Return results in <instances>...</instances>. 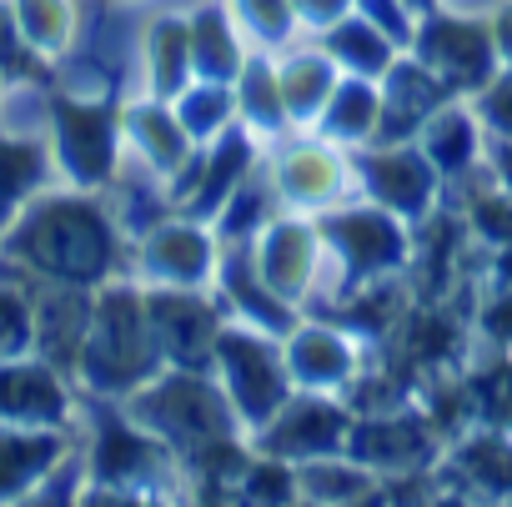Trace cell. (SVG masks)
<instances>
[{"label":"cell","instance_id":"8992f818","mask_svg":"<svg viewBox=\"0 0 512 507\" xmlns=\"http://www.w3.org/2000/svg\"><path fill=\"white\" fill-rule=\"evenodd\" d=\"M317 231H322L327 251L342 262L337 292H357L367 282H382V277H397L412 267V221L377 201L317 211Z\"/></svg>","mask_w":512,"mask_h":507},{"label":"cell","instance_id":"e575fe53","mask_svg":"<svg viewBox=\"0 0 512 507\" xmlns=\"http://www.w3.org/2000/svg\"><path fill=\"white\" fill-rule=\"evenodd\" d=\"M272 201H282V191H277V181L267 186V181H256V176H246L241 186H236V196L221 206V216L211 221L216 226V241L221 246H236V241H256L267 231V221L277 216L272 211Z\"/></svg>","mask_w":512,"mask_h":507},{"label":"cell","instance_id":"4fadbf2b","mask_svg":"<svg viewBox=\"0 0 512 507\" xmlns=\"http://www.w3.org/2000/svg\"><path fill=\"white\" fill-rule=\"evenodd\" d=\"M136 267L151 287H211L221 267L216 226L181 211L171 221H151L136 246Z\"/></svg>","mask_w":512,"mask_h":507},{"label":"cell","instance_id":"e0dca14e","mask_svg":"<svg viewBox=\"0 0 512 507\" xmlns=\"http://www.w3.org/2000/svg\"><path fill=\"white\" fill-rule=\"evenodd\" d=\"M216 287H221V302L272 337H292L302 327V307L287 302L282 292H272V282L256 267V246L251 241H236V246H221V267H216Z\"/></svg>","mask_w":512,"mask_h":507},{"label":"cell","instance_id":"f546056e","mask_svg":"<svg viewBox=\"0 0 512 507\" xmlns=\"http://www.w3.org/2000/svg\"><path fill=\"white\" fill-rule=\"evenodd\" d=\"M297 472H302V497H312V502H362V497H382V472L362 467V462L347 457V452L297 462Z\"/></svg>","mask_w":512,"mask_h":507},{"label":"cell","instance_id":"8fae6325","mask_svg":"<svg viewBox=\"0 0 512 507\" xmlns=\"http://www.w3.org/2000/svg\"><path fill=\"white\" fill-rule=\"evenodd\" d=\"M352 422H357V412L347 407V397L297 387L287 397V407L262 432H251V442L262 447V452H272V457H287V462H312V457L347 452Z\"/></svg>","mask_w":512,"mask_h":507},{"label":"cell","instance_id":"ba28073f","mask_svg":"<svg viewBox=\"0 0 512 507\" xmlns=\"http://www.w3.org/2000/svg\"><path fill=\"white\" fill-rule=\"evenodd\" d=\"M352 176L362 181L367 201L407 216V221H427L437 211L442 196V171L437 161L417 146V141H372V146H352L347 151Z\"/></svg>","mask_w":512,"mask_h":507},{"label":"cell","instance_id":"44dd1931","mask_svg":"<svg viewBox=\"0 0 512 507\" xmlns=\"http://www.w3.org/2000/svg\"><path fill=\"white\" fill-rule=\"evenodd\" d=\"M437 482L467 497H512V432L477 427L452 437L447 462H437Z\"/></svg>","mask_w":512,"mask_h":507},{"label":"cell","instance_id":"ee69618b","mask_svg":"<svg viewBox=\"0 0 512 507\" xmlns=\"http://www.w3.org/2000/svg\"><path fill=\"white\" fill-rule=\"evenodd\" d=\"M437 6H442V0H407L412 16H427V11H437Z\"/></svg>","mask_w":512,"mask_h":507},{"label":"cell","instance_id":"836d02e7","mask_svg":"<svg viewBox=\"0 0 512 507\" xmlns=\"http://www.w3.org/2000/svg\"><path fill=\"white\" fill-rule=\"evenodd\" d=\"M6 16H11V21L26 31V41H36L51 61L71 51L76 26H81L76 0H6Z\"/></svg>","mask_w":512,"mask_h":507},{"label":"cell","instance_id":"2e32d148","mask_svg":"<svg viewBox=\"0 0 512 507\" xmlns=\"http://www.w3.org/2000/svg\"><path fill=\"white\" fill-rule=\"evenodd\" d=\"M287 347V367H292V382L297 387H312V392H337L347 397L362 377V352H357V337L322 322V317H302V327L292 337H282Z\"/></svg>","mask_w":512,"mask_h":507},{"label":"cell","instance_id":"8d00e7d4","mask_svg":"<svg viewBox=\"0 0 512 507\" xmlns=\"http://www.w3.org/2000/svg\"><path fill=\"white\" fill-rule=\"evenodd\" d=\"M236 497H241V502H297V497H302V472H297V462L272 457V452L256 447L251 467H246L241 482H236Z\"/></svg>","mask_w":512,"mask_h":507},{"label":"cell","instance_id":"60d3db41","mask_svg":"<svg viewBox=\"0 0 512 507\" xmlns=\"http://www.w3.org/2000/svg\"><path fill=\"white\" fill-rule=\"evenodd\" d=\"M352 11H357V0H297V16H302L307 31H327Z\"/></svg>","mask_w":512,"mask_h":507},{"label":"cell","instance_id":"7bdbcfd3","mask_svg":"<svg viewBox=\"0 0 512 507\" xmlns=\"http://www.w3.org/2000/svg\"><path fill=\"white\" fill-rule=\"evenodd\" d=\"M492 26H497V46H502V61H512V6H502V11L492 16Z\"/></svg>","mask_w":512,"mask_h":507},{"label":"cell","instance_id":"484cf974","mask_svg":"<svg viewBox=\"0 0 512 507\" xmlns=\"http://www.w3.org/2000/svg\"><path fill=\"white\" fill-rule=\"evenodd\" d=\"M317 46H322L347 76H372V81H382V76L397 66V56H402V46H397L377 21H367L362 11H352V16H342L337 26L317 31Z\"/></svg>","mask_w":512,"mask_h":507},{"label":"cell","instance_id":"3957f363","mask_svg":"<svg viewBox=\"0 0 512 507\" xmlns=\"http://www.w3.org/2000/svg\"><path fill=\"white\" fill-rule=\"evenodd\" d=\"M176 472H186V462L176 457V447L166 437L141 427L121 402L96 407V447L86 462V497H111V502L161 497L176 487Z\"/></svg>","mask_w":512,"mask_h":507},{"label":"cell","instance_id":"ac0fdd59","mask_svg":"<svg viewBox=\"0 0 512 507\" xmlns=\"http://www.w3.org/2000/svg\"><path fill=\"white\" fill-rule=\"evenodd\" d=\"M0 417H6V427H66L71 422L66 372L41 352L11 357L0 367Z\"/></svg>","mask_w":512,"mask_h":507},{"label":"cell","instance_id":"f35d334b","mask_svg":"<svg viewBox=\"0 0 512 507\" xmlns=\"http://www.w3.org/2000/svg\"><path fill=\"white\" fill-rule=\"evenodd\" d=\"M472 111L482 116V126H487V136H497V141H512V61L472 96Z\"/></svg>","mask_w":512,"mask_h":507},{"label":"cell","instance_id":"6da1fadb","mask_svg":"<svg viewBox=\"0 0 512 507\" xmlns=\"http://www.w3.org/2000/svg\"><path fill=\"white\" fill-rule=\"evenodd\" d=\"M126 246L96 191H46L6 221V267L36 282L101 292L121 277Z\"/></svg>","mask_w":512,"mask_h":507},{"label":"cell","instance_id":"d590c367","mask_svg":"<svg viewBox=\"0 0 512 507\" xmlns=\"http://www.w3.org/2000/svg\"><path fill=\"white\" fill-rule=\"evenodd\" d=\"M226 6H231V16L241 21V31H246L256 46H267V51H282V46L297 36V26H302L297 0H226Z\"/></svg>","mask_w":512,"mask_h":507},{"label":"cell","instance_id":"30bf717a","mask_svg":"<svg viewBox=\"0 0 512 507\" xmlns=\"http://www.w3.org/2000/svg\"><path fill=\"white\" fill-rule=\"evenodd\" d=\"M146 317L166 367H206L216 362V337L231 317L226 302H211L206 287H151L146 282Z\"/></svg>","mask_w":512,"mask_h":507},{"label":"cell","instance_id":"9a60e30c","mask_svg":"<svg viewBox=\"0 0 512 507\" xmlns=\"http://www.w3.org/2000/svg\"><path fill=\"white\" fill-rule=\"evenodd\" d=\"M347 171H352V161H347V151L337 146V141H327V136H307V141H292L282 156H277V166H272V181H277V191H282V201L292 206V211H332V206H342V191H347Z\"/></svg>","mask_w":512,"mask_h":507},{"label":"cell","instance_id":"277c9868","mask_svg":"<svg viewBox=\"0 0 512 507\" xmlns=\"http://www.w3.org/2000/svg\"><path fill=\"white\" fill-rule=\"evenodd\" d=\"M51 151L56 171L76 191H106L121 171V141H126V106L116 96H66L51 91Z\"/></svg>","mask_w":512,"mask_h":507},{"label":"cell","instance_id":"9c48e42d","mask_svg":"<svg viewBox=\"0 0 512 507\" xmlns=\"http://www.w3.org/2000/svg\"><path fill=\"white\" fill-rule=\"evenodd\" d=\"M256 161H262V151H256V131L246 121H231L216 141H206L196 151V161L166 181V196L181 216H196V221H216L221 206L236 196V186L246 176H256Z\"/></svg>","mask_w":512,"mask_h":507},{"label":"cell","instance_id":"5bb4252c","mask_svg":"<svg viewBox=\"0 0 512 507\" xmlns=\"http://www.w3.org/2000/svg\"><path fill=\"white\" fill-rule=\"evenodd\" d=\"M256 246V267L272 282V292H282L287 302L307 307L312 302V287H317V267H322V231H317V216H272L267 231L251 241Z\"/></svg>","mask_w":512,"mask_h":507},{"label":"cell","instance_id":"52a82bcc","mask_svg":"<svg viewBox=\"0 0 512 507\" xmlns=\"http://www.w3.org/2000/svg\"><path fill=\"white\" fill-rule=\"evenodd\" d=\"M407 51L417 61H427L457 96H477L502 71L497 26L492 21H472V16H447L442 6L417 16V31H412Z\"/></svg>","mask_w":512,"mask_h":507},{"label":"cell","instance_id":"7c38bea8","mask_svg":"<svg viewBox=\"0 0 512 507\" xmlns=\"http://www.w3.org/2000/svg\"><path fill=\"white\" fill-rule=\"evenodd\" d=\"M447 447V437L432 427L427 412H402V407H372L357 412L352 437H347V457H357L362 467L397 477V472H422L437 462V452Z\"/></svg>","mask_w":512,"mask_h":507},{"label":"cell","instance_id":"74e56055","mask_svg":"<svg viewBox=\"0 0 512 507\" xmlns=\"http://www.w3.org/2000/svg\"><path fill=\"white\" fill-rule=\"evenodd\" d=\"M467 231L477 241H487L492 251L512 241V191L492 176V186H472L467 191Z\"/></svg>","mask_w":512,"mask_h":507},{"label":"cell","instance_id":"b9f144b4","mask_svg":"<svg viewBox=\"0 0 512 507\" xmlns=\"http://www.w3.org/2000/svg\"><path fill=\"white\" fill-rule=\"evenodd\" d=\"M487 166H492V176L512 191V141H497V136H487Z\"/></svg>","mask_w":512,"mask_h":507},{"label":"cell","instance_id":"5b68a950","mask_svg":"<svg viewBox=\"0 0 512 507\" xmlns=\"http://www.w3.org/2000/svg\"><path fill=\"white\" fill-rule=\"evenodd\" d=\"M211 372L221 377L226 397L236 402L246 432H262V427L287 407V397L297 392L282 337L251 327V322H231V317H226V327H221V337H216V362H211Z\"/></svg>","mask_w":512,"mask_h":507},{"label":"cell","instance_id":"7a4b0ae2","mask_svg":"<svg viewBox=\"0 0 512 507\" xmlns=\"http://www.w3.org/2000/svg\"><path fill=\"white\" fill-rule=\"evenodd\" d=\"M161 372H166V357H161L151 317H146V287L106 282L96 292V317H91V337L81 347L76 382L91 397L121 402Z\"/></svg>","mask_w":512,"mask_h":507},{"label":"cell","instance_id":"603a6c76","mask_svg":"<svg viewBox=\"0 0 512 507\" xmlns=\"http://www.w3.org/2000/svg\"><path fill=\"white\" fill-rule=\"evenodd\" d=\"M126 141H136V151L146 156V166L156 176H166V181H176L196 161V151H201V141L186 131V121L176 116V106L171 101H156V96L126 106Z\"/></svg>","mask_w":512,"mask_h":507},{"label":"cell","instance_id":"ab89813d","mask_svg":"<svg viewBox=\"0 0 512 507\" xmlns=\"http://www.w3.org/2000/svg\"><path fill=\"white\" fill-rule=\"evenodd\" d=\"M357 11L367 16V21H377L402 51L412 46V31H417V16L407 11V0H357Z\"/></svg>","mask_w":512,"mask_h":507},{"label":"cell","instance_id":"ffe728a7","mask_svg":"<svg viewBox=\"0 0 512 507\" xmlns=\"http://www.w3.org/2000/svg\"><path fill=\"white\" fill-rule=\"evenodd\" d=\"M447 101H457V91L427 61H417L412 51H402L397 66L382 76V126H377V141H417V131Z\"/></svg>","mask_w":512,"mask_h":507},{"label":"cell","instance_id":"4316f807","mask_svg":"<svg viewBox=\"0 0 512 507\" xmlns=\"http://www.w3.org/2000/svg\"><path fill=\"white\" fill-rule=\"evenodd\" d=\"M277 71H282V96H287V116H292L297 131H312L322 121L332 91L347 76L322 46L317 51H292L287 61H277Z\"/></svg>","mask_w":512,"mask_h":507},{"label":"cell","instance_id":"7402d4cb","mask_svg":"<svg viewBox=\"0 0 512 507\" xmlns=\"http://www.w3.org/2000/svg\"><path fill=\"white\" fill-rule=\"evenodd\" d=\"M66 447H71L66 427H6V437H0V497L6 502L36 497L66 462Z\"/></svg>","mask_w":512,"mask_h":507},{"label":"cell","instance_id":"f1b7e54d","mask_svg":"<svg viewBox=\"0 0 512 507\" xmlns=\"http://www.w3.org/2000/svg\"><path fill=\"white\" fill-rule=\"evenodd\" d=\"M146 81H151L156 101H176L196 81L191 16H156L146 26Z\"/></svg>","mask_w":512,"mask_h":507},{"label":"cell","instance_id":"1f68e13d","mask_svg":"<svg viewBox=\"0 0 512 507\" xmlns=\"http://www.w3.org/2000/svg\"><path fill=\"white\" fill-rule=\"evenodd\" d=\"M0 156H6V221L21 211V206H31L41 191H46V181L51 176H61L56 171V151H51V141H21V136H6V146H0Z\"/></svg>","mask_w":512,"mask_h":507},{"label":"cell","instance_id":"83f0119b","mask_svg":"<svg viewBox=\"0 0 512 507\" xmlns=\"http://www.w3.org/2000/svg\"><path fill=\"white\" fill-rule=\"evenodd\" d=\"M377 126H382V81L342 76V86L332 91V101H327V111H322V121L312 131L337 141L342 151H352V146L377 141Z\"/></svg>","mask_w":512,"mask_h":507},{"label":"cell","instance_id":"4dcf8cb0","mask_svg":"<svg viewBox=\"0 0 512 507\" xmlns=\"http://www.w3.org/2000/svg\"><path fill=\"white\" fill-rule=\"evenodd\" d=\"M236 96H241V121L256 136H282L292 126L287 96H282V71L267 56H251L246 61V71L236 76Z\"/></svg>","mask_w":512,"mask_h":507},{"label":"cell","instance_id":"cb8c5ba5","mask_svg":"<svg viewBox=\"0 0 512 507\" xmlns=\"http://www.w3.org/2000/svg\"><path fill=\"white\" fill-rule=\"evenodd\" d=\"M417 146L437 161V171H442L447 181H457V176H467V171L487 156V126H482V116H477L472 106H462V96H457V101H447V106L417 131Z\"/></svg>","mask_w":512,"mask_h":507},{"label":"cell","instance_id":"d6986e66","mask_svg":"<svg viewBox=\"0 0 512 507\" xmlns=\"http://www.w3.org/2000/svg\"><path fill=\"white\" fill-rule=\"evenodd\" d=\"M26 287H31V302H36V352L76 382L81 347H86L91 317H96V292L61 287V282H36V277H26Z\"/></svg>","mask_w":512,"mask_h":507},{"label":"cell","instance_id":"d6a6232c","mask_svg":"<svg viewBox=\"0 0 512 507\" xmlns=\"http://www.w3.org/2000/svg\"><path fill=\"white\" fill-rule=\"evenodd\" d=\"M171 106H176V116L186 121V131H191L201 146L216 141L231 121H241V96H236L231 81H191Z\"/></svg>","mask_w":512,"mask_h":507},{"label":"cell","instance_id":"d4e9b609","mask_svg":"<svg viewBox=\"0 0 512 507\" xmlns=\"http://www.w3.org/2000/svg\"><path fill=\"white\" fill-rule=\"evenodd\" d=\"M241 21L231 16L226 0H206L191 11V56H196V81H231L246 71V46H241Z\"/></svg>","mask_w":512,"mask_h":507}]
</instances>
